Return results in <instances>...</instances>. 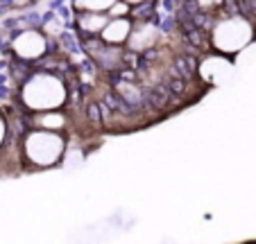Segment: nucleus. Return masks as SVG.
I'll return each instance as SVG.
<instances>
[{
    "label": "nucleus",
    "instance_id": "nucleus-13",
    "mask_svg": "<svg viewBox=\"0 0 256 244\" xmlns=\"http://www.w3.org/2000/svg\"><path fill=\"white\" fill-rule=\"evenodd\" d=\"M195 5L204 11H211V9H218L220 5H224V0H195Z\"/></svg>",
    "mask_w": 256,
    "mask_h": 244
},
{
    "label": "nucleus",
    "instance_id": "nucleus-15",
    "mask_svg": "<svg viewBox=\"0 0 256 244\" xmlns=\"http://www.w3.org/2000/svg\"><path fill=\"white\" fill-rule=\"evenodd\" d=\"M5 140H7V120L0 115V149H2Z\"/></svg>",
    "mask_w": 256,
    "mask_h": 244
},
{
    "label": "nucleus",
    "instance_id": "nucleus-6",
    "mask_svg": "<svg viewBox=\"0 0 256 244\" xmlns=\"http://www.w3.org/2000/svg\"><path fill=\"white\" fill-rule=\"evenodd\" d=\"M132 18L130 16H118V18H109L106 25L102 27L100 32V38L104 43H112V45H122L127 41L132 32Z\"/></svg>",
    "mask_w": 256,
    "mask_h": 244
},
{
    "label": "nucleus",
    "instance_id": "nucleus-16",
    "mask_svg": "<svg viewBox=\"0 0 256 244\" xmlns=\"http://www.w3.org/2000/svg\"><path fill=\"white\" fill-rule=\"evenodd\" d=\"M32 5V0H12V7H28Z\"/></svg>",
    "mask_w": 256,
    "mask_h": 244
},
{
    "label": "nucleus",
    "instance_id": "nucleus-14",
    "mask_svg": "<svg viewBox=\"0 0 256 244\" xmlns=\"http://www.w3.org/2000/svg\"><path fill=\"white\" fill-rule=\"evenodd\" d=\"M88 120H91L93 125H100L102 122V118H100V104H98V102H91V104H88Z\"/></svg>",
    "mask_w": 256,
    "mask_h": 244
},
{
    "label": "nucleus",
    "instance_id": "nucleus-17",
    "mask_svg": "<svg viewBox=\"0 0 256 244\" xmlns=\"http://www.w3.org/2000/svg\"><path fill=\"white\" fill-rule=\"evenodd\" d=\"M130 7H136V5H140V2H145V0H125Z\"/></svg>",
    "mask_w": 256,
    "mask_h": 244
},
{
    "label": "nucleus",
    "instance_id": "nucleus-3",
    "mask_svg": "<svg viewBox=\"0 0 256 244\" xmlns=\"http://www.w3.org/2000/svg\"><path fill=\"white\" fill-rule=\"evenodd\" d=\"M252 41V25L238 14L216 18L211 27V45L222 54H234Z\"/></svg>",
    "mask_w": 256,
    "mask_h": 244
},
{
    "label": "nucleus",
    "instance_id": "nucleus-2",
    "mask_svg": "<svg viewBox=\"0 0 256 244\" xmlns=\"http://www.w3.org/2000/svg\"><path fill=\"white\" fill-rule=\"evenodd\" d=\"M20 102L32 113L34 111L62 109L68 102V88L50 70L30 72V77L23 81V86H20Z\"/></svg>",
    "mask_w": 256,
    "mask_h": 244
},
{
    "label": "nucleus",
    "instance_id": "nucleus-4",
    "mask_svg": "<svg viewBox=\"0 0 256 244\" xmlns=\"http://www.w3.org/2000/svg\"><path fill=\"white\" fill-rule=\"evenodd\" d=\"M12 50L20 61H39L48 54V38L39 29H23L14 36Z\"/></svg>",
    "mask_w": 256,
    "mask_h": 244
},
{
    "label": "nucleus",
    "instance_id": "nucleus-10",
    "mask_svg": "<svg viewBox=\"0 0 256 244\" xmlns=\"http://www.w3.org/2000/svg\"><path fill=\"white\" fill-rule=\"evenodd\" d=\"M114 0H72V9L75 11H104L112 7Z\"/></svg>",
    "mask_w": 256,
    "mask_h": 244
},
{
    "label": "nucleus",
    "instance_id": "nucleus-7",
    "mask_svg": "<svg viewBox=\"0 0 256 244\" xmlns=\"http://www.w3.org/2000/svg\"><path fill=\"white\" fill-rule=\"evenodd\" d=\"M32 127L48 131H62L68 127V118L62 109H48V111H34L32 113Z\"/></svg>",
    "mask_w": 256,
    "mask_h": 244
},
{
    "label": "nucleus",
    "instance_id": "nucleus-8",
    "mask_svg": "<svg viewBox=\"0 0 256 244\" xmlns=\"http://www.w3.org/2000/svg\"><path fill=\"white\" fill-rule=\"evenodd\" d=\"M109 16L104 11H78L75 16V29L80 34H91V36H98L102 32V27L106 25Z\"/></svg>",
    "mask_w": 256,
    "mask_h": 244
},
{
    "label": "nucleus",
    "instance_id": "nucleus-9",
    "mask_svg": "<svg viewBox=\"0 0 256 244\" xmlns=\"http://www.w3.org/2000/svg\"><path fill=\"white\" fill-rule=\"evenodd\" d=\"M114 93L130 106L132 111L143 106V88L136 84V81H130V79H120L116 81V86H114Z\"/></svg>",
    "mask_w": 256,
    "mask_h": 244
},
{
    "label": "nucleus",
    "instance_id": "nucleus-12",
    "mask_svg": "<svg viewBox=\"0 0 256 244\" xmlns=\"http://www.w3.org/2000/svg\"><path fill=\"white\" fill-rule=\"evenodd\" d=\"M44 34H50V36H62L64 34V25L62 20L57 18V16H52V18H48V23L44 25V29H41Z\"/></svg>",
    "mask_w": 256,
    "mask_h": 244
},
{
    "label": "nucleus",
    "instance_id": "nucleus-5",
    "mask_svg": "<svg viewBox=\"0 0 256 244\" xmlns=\"http://www.w3.org/2000/svg\"><path fill=\"white\" fill-rule=\"evenodd\" d=\"M132 23H134L132 25V32L125 41L132 52L140 54L159 43V27L152 20H132Z\"/></svg>",
    "mask_w": 256,
    "mask_h": 244
},
{
    "label": "nucleus",
    "instance_id": "nucleus-1",
    "mask_svg": "<svg viewBox=\"0 0 256 244\" xmlns=\"http://www.w3.org/2000/svg\"><path fill=\"white\" fill-rule=\"evenodd\" d=\"M66 138L62 131H48L34 127L32 131L23 136L18 145L20 161H25L32 170H48L64 161V152H66Z\"/></svg>",
    "mask_w": 256,
    "mask_h": 244
},
{
    "label": "nucleus",
    "instance_id": "nucleus-11",
    "mask_svg": "<svg viewBox=\"0 0 256 244\" xmlns=\"http://www.w3.org/2000/svg\"><path fill=\"white\" fill-rule=\"evenodd\" d=\"M130 9H132V7L127 5L125 0H114L112 7L106 9V16H109V18H118V16H130Z\"/></svg>",
    "mask_w": 256,
    "mask_h": 244
}]
</instances>
